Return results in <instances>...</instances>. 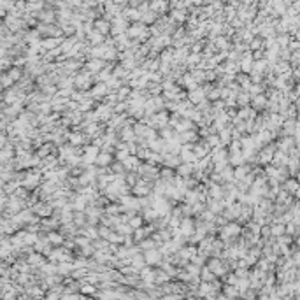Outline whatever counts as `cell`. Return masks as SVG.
I'll return each instance as SVG.
<instances>
[{
	"label": "cell",
	"mask_w": 300,
	"mask_h": 300,
	"mask_svg": "<svg viewBox=\"0 0 300 300\" xmlns=\"http://www.w3.org/2000/svg\"><path fill=\"white\" fill-rule=\"evenodd\" d=\"M97 160H98V165H107L109 160H111V156H109V155H102V156L97 158Z\"/></svg>",
	"instance_id": "cell-1"
}]
</instances>
